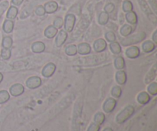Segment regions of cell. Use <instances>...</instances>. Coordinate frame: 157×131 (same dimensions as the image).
<instances>
[{"instance_id":"cell-3","label":"cell","mask_w":157,"mask_h":131,"mask_svg":"<svg viewBox=\"0 0 157 131\" xmlns=\"http://www.w3.org/2000/svg\"><path fill=\"white\" fill-rule=\"evenodd\" d=\"M75 22H76L75 15L74 14H67L64 21V31L67 32H71L75 27Z\"/></svg>"},{"instance_id":"cell-22","label":"cell","mask_w":157,"mask_h":131,"mask_svg":"<svg viewBox=\"0 0 157 131\" xmlns=\"http://www.w3.org/2000/svg\"><path fill=\"white\" fill-rule=\"evenodd\" d=\"M114 67L115 68L119 70H122L125 67V60L123 57L118 56L114 59Z\"/></svg>"},{"instance_id":"cell-16","label":"cell","mask_w":157,"mask_h":131,"mask_svg":"<svg viewBox=\"0 0 157 131\" xmlns=\"http://www.w3.org/2000/svg\"><path fill=\"white\" fill-rule=\"evenodd\" d=\"M156 47V44H155L153 41H150V40L145 41L142 44L143 50H144V52H146V53H150V52H152L153 51L155 50Z\"/></svg>"},{"instance_id":"cell-40","label":"cell","mask_w":157,"mask_h":131,"mask_svg":"<svg viewBox=\"0 0 157 131\" xmlns=\"http://www.w3.org/2000/svg\"><path fill=\"white\" fill-rule=\"evenodd\" d=\"M115 6L113 3H108L107 5H106V6L104 7V10H105V12H107V14H110L111 12H113V11L114 10Z\"/></svg>"},{"instance_id":"cell-8","label":"cell","mask_w":157,"mask_h":131,"mask_svg":"<svg viewBox=\"0 0 157 131\" xmlns=\"http://www.w3.org/2000/svg\"><path fill=\"white\" fill-rule=\"evenodd\" d=\"M56 35L57 37L55 38V44H56L57 47H61L67 38V32H65L64 30H61L59 31V32H58Z\"/></svg>"},{"instance_id":"cell-17","label":"cell","mask_w":157,"mask_h":131,"mask_svg":"<svg viewBox=\"0 0 157 131\" xmlns=\"http://www.w3.org/2000/svg\"><path fill=\"white\" fill-rule=\"evenodd\" d=\"M58 32V31L56 28L54 27L53 25H49L48 27L46 28V29L44 30V36L47 38L52 39V38H55V37L56 36Z\"/></svg>"},{"instance_id":"cell-25","label":"cell","mask_w":157,"mask_h":131,"mask_svg":"<svg viewBox=\"0 0 157 131\" xmlns=\"http://www.w3.org/2000/svg\"><path fill=\"white\" fill-rule=\"evenodd\" d=\"M109 47H110V49L112 52V53L114 54V55H119V54H121V52H122L121 44L118 42H117V41L110 42Z\"/></svg>"},{"instance_id":"cell-34","label":"cell","mask_w":157,"mask_h":131,"mask_svg":"<svg viewBox=\"0 0 157 131\" xmlns=\"http://www.w3.org/2000/svg\"><path fill=\"white\" fill-rule=\"evenodd\" d=\"M0 52H1L2 58L4 60H9V58H10L11 55H12L10 49L3 48H2V49L0 51Z\"/></svg>"},{"instance_id":"cell-44","label":"cell","mask_w":157,"mask_h":131,"mask_svg":"<svg viewBox=\"0 0 157 131\" xmlns=\"http://www.w3.org/2000/svg\"><path fill=\"white\" fill-rule=\"evenodd\" d=\"M103 131H113V129L110 128V127H106V128L104 129V130Z\"/></svg>"},{"instance_id":"cell-5","label":"cell","mask_w":157,"mask_h":131,"mask_svg":"<svg viewBox=\"0 0 157 131\" xmlns=\"http://www.w3.org/2000/svg\"><path fill=\"white\" fill-rule=\"evenodd\" d=\"M41 78L38 76H32L30 77L29 78H28L27 81H25V84L27 86V87H29V89H36L38 87H39L41 85Z\"/></svg>"},{"instance_id":"cell-7","label":"cell","mask_w":157,"mask_h":131,"mask_svg":"<svg viewBox=\"0 0 157 131\" xmlns=\"http://www.w3.org/2000/svg\"><path fill=\"white\" fill-rule=\"evenodd\" d=\"M25 91V87L22 84H15L12 85L9 88V92L12 96L13 97H18L22 94Z\"/></svg>"},{"instance_id":"cell-15","label":"cell","mask_w":157,"mask_h":131,"mask_svg":"<svg viewBox=\"0 0 157 131\" xmlns=\"http://www.w3.org/2000/svg\"><path fill=\"white\" fill-rule=\"evenodd\" d=\"M44 9L45 10V13L52 14L56 12L58 9V5L56 2L50 1L48 2L45 3L44 6Z\"/></svg>"},{"instance_id":"cell-13","label":"cell","mask_w":157,"mask_h":131,"mask_svg":"<svg viewBox=\"0 0 157 131\" xmlns=\"http://www.w3.org/2000/svg\"><path fill=\"white\" fill-rule=\"evenodd\" d=\"M136 100H137V102L139 104H142V105H146V104H147L150 102L151 98H150V94H148L146 91H142L137 95Z\"/></svg>"},{"instance_id":"cell-42","label":"cell","mask_w":157,"mask_h":131,"mask_svg":"<svg viewBox=\"0 0 157 131\" xmlns=\"http://www.w3.org/2000/svg\"><path fill=\"white\" fill-rule=\"evenodd\" d=\"M149 1H150V2L151 3L152 6H153V9H154L155 12H156V0H149Z\"/></svg>"},{"instance_id":"cell-31","label":"cell","mask_w":157,"mask_h":131,"mask_svg":"<svg viewBox=\"0 0 157 131\" xmlns=\"http://www.w3.org/2000/svg\"><path fill=\"white\" fill-rule=\"evenodd\" d=\"M111 94L114 98H120L122 95V89L120 86H114L111 89Z\"/></svg>"},{"instance_id":"cell-45","label":"cell","mask_w":157,"mask_h":131,"mask_svg":"<svg viewBox=\"0 0 157 131\" xmlns=\"http://www.w3.org/2000/svg\"><path fill=\"white\" fill-rule=\"evenodd\" d=\"M2 81H3V75L0 72V84H1Z\"/></svg>"},{"instance_id":"cell-28","label":"cell","mask_w":157,"mask_h":131,"mask_svg":"<svg viewBox=\"0 0 157 131\" xmlns=\"http://www.w3.org/2000/svg\"><path fill=\"white\" fill-rule=\"evenodd\" d=\"M109 20V15L105 12H102L100 13L99 16H98V22L101 25H104L108 22Z\"/></svg>"},{"instance_id":"cell-6","label":"cell","mask_w":157,"mask_h":131,"mask_svg":"<svg viewBox=\"0 0 157 131\" xmlns=\"http://www.w3.org/2000/svg\"><path fill=\"white\" fill-rule=\"evenodd\" d=\"M55 70H56V65L54 63L50 62L48 63L42 69L41 71V75L44 77V78H50L55 73Z\"/></svg>"},{"instance_id":"cell-39","label":"cell","mask_w":157,"mask_h":131,"mask_svg":"<svg viewBox=\"0 0 157 131\" xmlns=\"http://www.w3.org/2000/svg\"><path fill=\"white\" fill-rule=\"evenodd\" d=\"M35 12L38 16H42V15H44L45 14V10H44V7L42 6H38L36 8V9H35Z\"/></svg>"},{"instance_id":"cell-21","label":"cell","mask_w":157,"mask_h":131,"mask_svg":"<svg viewBox=\"0 0 157 131\" xmlns=\"http://www.w3.org/2000/svg\"><path fill=\"white\" fill-rule=\"evenodd\" d=\"M156 64H154L153 67V68L149 71V73L147 74V75L145 78V83L146 84H149L151 81H153L154 80V78H156Z\"/></svg>"},{"instance_id":"cell-35","label":"cell","mask_w":157,"mask_h":131,"mask_svg":"<svg viewBox=\"0 0 157 131\" xmlns=\"http://www.w3.org/2000/svg\"><path fill=\"white\" fill-rule=\"evenodd\" d=\"M9 6V3L8 1H3L0 3V18H1L2 14L7 10Z\"/></svg>"},{"instance_id":"cell-9","label":"cell","mask_w":157,"mask_h":131,"mask_svg":"<svg viewBox=\"0 0 157 131\" xmlns=\"http://www.w3.org/2000/svg\"><path fill=\"white\" fill-rule=\"evenodd\" d=\"M107 47V41L103 38H98L94 43V49L96 52L100 53L106 50Z\"/></svg>"},{"instance_id":"cell-14","label":"cell","mask_w":157,"mask_h":131,"mask_svg":"<svg viewBox=\"0 0 157 131\" xmlns=\"http://www.w3.org/2000/svg\"><path fill=\"white\" fill-rule=\"evenodd\" d=\"M115 79H116V81L117 82L118 84L124 85L127 81V74L123 70L117 71V72L116 73V76H115Z\"/></svg>"},{"instance_id":"cell-26","label":"cell","mask_w":157,"mask_h":131,"mask_svg":"<svg viewBox=\"0 0 157 131\" xmlns=\"http://www.w3.org/2000/svg\"><path fill=\"white\" fill-rule=\"evenodd\" d=\"M133 32V28L130 25H124L121 27L120 32H121V35H123L124 37H127L130 35Z\"/></svg>"},{"instance_id":"cell-29","label":"cell","mask_w":157,"mask_h":131,"mask_svg":"<svg viewBox=\"0 0 157 131\" xmlns=\"http://www.w3.org/2000/svg\"><path fill=\"white\" fill-rule=\"evenodd\" d=\"M12 44H13V41H12V38L11 37L6 36L3 38L2 41V46L3 48L10 49L12 46Z\"/></svg>"},{"instance_id":"cell-4","label":"cell","mask_w":157,"mask_h":131,"mask_svg":"<svg viewBox=\"0 0 157 131\" xmlns=\"http://www.w3.org/2000/svg\"><path fill=\"white\" fill-rule=\"evenodd\" d=\"M117 106V101L113 98H108L103 104V110L105 113L110 114L114 110Z\"/></svg>"},{"instance_id":"cell-41","label":"cell","mask_w":157,"mask_h":131,"mask_svg":"<svg viewBox=\"0 0 157 131\" xmlns=\"http://www.w3.org/2000/svg\"><path fill=\"white\" fill-rule=\"evenodd\" d=\"M23 1H24V0H12V3L13 5H15V6H18L22 3Z\"/></svg>"},{"instance_id":"cell-19","label":"cell","mask_w":157,"mask_h":131,"mask_svg":"<svg viewBox=\"0 0 157 131\" xmlns=\"http://www.w3.org/2000/svg\"><path fill=\"white\" fill-rule=\"evenodd\" d=\"M126 19L131 25H136L138 21L137 15L133 11L127 12V14H126Z\"/></svg>"},{"instance_id":"cell-20","label":"cell","mask_w":157,"mask_h":131,"mask_svg":"<svg viewBox=\"0 0 157 131\" xmlns=\"http://www.w3.org/2000/svg\"><path fill=\"white\" fill-rule=\"evenodd\" d=\"M14 22L10 19H7L4 21L2 25V29L5 33L9 34L13 31Z\"/></svg>"},{"instance_id":"cell-37","label":"cell","mask_w":157,"mask_h":131,"mask_svg":"<svg viewBox=\"0 0 157 131\" xmlns=\"http://www.w3.org/2000/svg\"><path fill=\"white\" fill-rule=\"evenodd\" d=\"M63 25H64V20H63L61 17H57L53 23V26L56 28L57 29H61L63 26Z\"/></svg>"},{"instance_id":"cell-2","label":"cell","mask_w":157,"mask_h":131,"mask_svg":"<svg viewBox=\"0 0 157 131\" xmlns=\"http://www.w3.org/2000/svg\"><path fill=\"white\" fill-rule=\"evenodd\" d=\"M146 37H147V35H146L145 32H141L140 33L136 34V35L126 37V38H124L121 41V44L124 46H130L132 45V44H137V43L144 41L146 38Z\"/></svg>"},{"instance_id":"cell-23","label":"cell","mask_w":157,"mask_h":131,"mask_svg":"<svg viewBox=\"0 0 157 131\" xmlns=\"http://www.w3.org/2000/svg\"><path fill=\"white\" fill-rule=\"evenodd\" d=\"M18 10L15 6H10L8 10L7 14H6V17H7L8 19L13 20L16 18L17 15H18Z\"/></svg>"},{"instance_id":"cell-30","label":"cell","mask_w":157,"mask_h":131,"mask_svg":"<svg viewBox=\"0 0 157 131\" xmlns=\"http://www.w3.org/2000/svg\"><path fill=\"white\" fill-rule=\"evenodd\" d=\"M10 99V94L6 90L0 91V104L6 103Z\"/></svg>"},{"instance_id":"cell-10","label":"cell","mask_w":157,"mask_h":131,"mask_svg":"<svg viewBox=\"0 0 157 131\" xmlns=\"http://www.w3.org/2000/svg\"><path fill=\"white\" fill-rule=\"evenodd\" d=\"M140 51L137 46H131V47L128 48L125 52L126 56L131 59L138 58L140 56Z\"/></svg>"},{"instance_id":"cell-18","label":"cell","mask_w":157,"mask_h":131,"mask_svg":"<svg viewBox=\"0 0 157 131\" xmlns=\"http://www.w3.org/2000/svg\"><path fill=\"white\" fill-rule=\"evenodd\" d=\"M32 50L34 53H41L45 50V44L41 41H35L32 44Z\"/></svg>"},{"instance_id":"cell-38","label":"cell","mask_w":157,"mask_h":131,"mask_svg":"<svg viewBox=\"0 0 157 131\" xmlns=\"http://www.w3.org/2000/svg\"><path fill=\"white\" fill-rule=\"evenodd\" d=\"M100 130H101V126L94 122L90 124L87 131H100Z\"/></svg>"},{"instance_id":"cell-24","label":"cell","mask_w":157,"mask_h":131,"mask_svg":"<svg viewBox=\"0 0 157 131\" xmlns=\"http://www.w3.org/2000/svg\"><path fill=\"white\" fill-rule=\"evenodd\" d=\"M105 121V115L102 112H98L94 117V122L98 125H102Z\"/></svg>"},{"instance_id":"cell-36","label":"cell","mask_w":157,"mask_h":131,"mask_svg":"<svg viewBox=\"0 0 157 131\" xmlns=\"http://www.w3.org/2000/svg\"><path fill=\"white\" fill-rule=\"evenodd\" d=\"M105 38L108 42H113L116 41V35L113 32H107L105 34Z\"/></svg>"},{"instance_id":"cell-43","label":"cell","mask_w":157,"mask_h":131,"mask_svg":"<svg viewBox=\"0 0 157 131\" xmlns=\"http://www.w3.org/2000/svg\"><path fill=\"white\" fill-rule=\"evenodd\" d=\"M153 40L154 41L155 44H157V31H155L153 35Z\"/></svg>"},{"instance_id":"cell-12","label":"cell","mask_w":157,"mask_h":131,"mask_svg":"<svg viewBox=\"0 0 157 131\" xmlns=\"http://www.w3.org/2000/svg\"><path fill=\"white\" fill-rule=\"evenodd\" d=\"M140 2V4L141 8H142L143 11L147 14V16L150 18V15H151V18H152V21H153L154 22H156V16H155L154 14L152 12L151 9L149 7L148 5L147 4V2H145V0H139Z\"/></svg>"},{"instance_id":"cell-1","label":"cell","mask_w":157,"mask_h":131,"mask_svg":"<svg viewBox=\"0 0 157 131\" xmlns=\"http://www.w3.org/2000/svg\"><path fill=\"white\" fill-rule=\"evenodd\" d=\"M135 112V108L132 105H127L124 107L117 115L116 118V121L117 124H122L125 123L127 120L130 119L133 115Z\"/></svg>"},{"instance_id":"cell-32","label":"cell","mask_w":157,"mask_h":131,"mask_svg":"<svg viewBox=\"0 0 157 131\" xmlns=\"http://www.w3.org/2000/svg\"><path fill=\"white\" fill-rule=\"evenodd\" d=\"M147 91H148L149 94L153 96H156L157 94V83L152 82L147 87Z\"/></svg>"},{"instance_id":"cell-27","label":"cell","mask_w":157,"mask_h":131,"mask_svg":"<svg viewBox=\"0 0 157 131\" xmlns=\"http://www.w3.org/2000/svg\"><path fill=\"white\" fill-rule=\"evenodd\" d=\"M65 54L68 56H75L78 53V50H77V45L75 44H69L68 46L65 48L64 49Z\"/></svg>"},{"instance_id":"cell-11","label":"cell","mask_w":157,"mask_h":131,"mask_svg":"<svg viewBox=\"0 0 157 131\" xmlns=\"http://www.w3.org/2000/svg\"><path fill=\"white\" fill-rule=\"evenodd\" d=\"M77 50L78 53L81 55H89L91 52V48L88 43H81L77 46Z\"/></svg>"},{"instance_id":"cell-33","label":"cell","mask_w":157,"mask_h":131,"mask_svg":"<svg viewBox=\"0 0 157 131\" xmlns=\"http://www.w3.org/2000/svg\"><path fill=\"white\" fill-rule=\"evenodd\" d=\"M133 6L132 4V2L129 0H126L123 2V10L125 12H130V11H133Z\"/></svg>"}]
</instances>
